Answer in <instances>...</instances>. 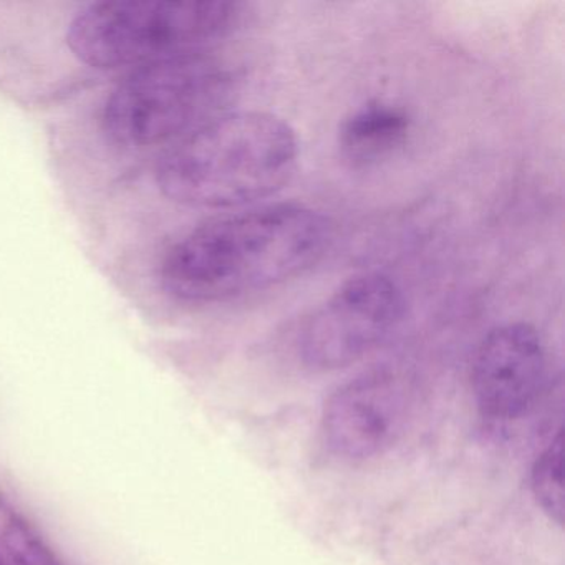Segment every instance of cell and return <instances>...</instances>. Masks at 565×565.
I'll list each match as a JSON object with an SVG mask.
<instances>
[{
    "instance_id": "1",
    "label": "cell",
    "mask_w": 565,
    "mask_h": 565,
    "mask_svg": "<svg viewBox=\"0 0 565 565\" xmlns=\"http://www.w3.org/2000/svg\"><path fill=\"white\" fill-rule=\"evenodd\" d=\"M330 244L332 226L320 211L296 203L254 207L174 243L161 259V286L181 302H227L300 276Z\"/></svg>"
},
{
    "instance_id": "2",
    "label": "cell",
    "mask_w": 565,
    "mask_h": 565,
    "mask_svg": "<svg viewBox=\"0 0 565 565\" xmlns=\"http://www.w3.org/2000/svg\"><path fill=\"white\" fill-rule=\"evenodd\" d=\"M299 140L266 111H227L181 138L157 167L160 190L177 203L241 207L282 190L296 173Z\"/></svg>"
},
{
    "instance_id": "3",
    "label": "cell",
    "mask_w": 565,
    "mask_h": 565,
    "mask_svg": "<svg viewBox=\"0 0 565 565\" xmlns=\"http://www.w3.org/2000/svg\"><path fill=\"white\" fill-rule=\"evenodd\" d=\"M246 11V4L231 0L97 2L75 15L67 45L88 67L138 68L206 52L239 29Z\"/></svg>"
},
{
    "instance_id": "4",
    "label": "cell",
    "mask_w": 565,
    "mask_h": 565,
    "mask_svg": "<svg viewBox=\"0 0 565 565\" xmlns=\"http://www.w3.org/2000/svg\"><path fill=\"white\" fill-rule=\"evenodd\" d=\"M237 77L220 57L198 52L143 65L111 90L105 134L128 148L177 143L230 111Z\"/></svg>"
},
{
    "instance_id": "5",
    "label": "cell",
    "mask_w": 565,
    "mask_h": 565,
    "mask_svg": "<svg viewBox=\"0 0 565 565\" xmlns=\"http://www.w3.org/2000/svg\"><path fill=\"white\" fill-rule=\"evenodd\" d=\"M405 296L382 273L352 277L303 323L299 355L316 370H337L369 355L402 322Z\"/></svg>"
},
{
    "instance_id": "6",
    "label": "cell",
    "mask_w": 565,
    "mask_h": 565,
    "mask_svg": "<svg viewBox=\"0 0 565 565\" xmlns=\"http://www.w3.org/2000/svg\"><path fill=\"white\" fill-rule=\"evenodd\" d=\"M547 376V349L531 323L495 327L479 343L472 360L476 406L491 422H514L534 408Z\"/></svg>"
},
{
    "instance_id": "7",
    "label": "cell",
    "mask_w": 565,
    "mask_h": 565,
    "mask_svg": "<svg viewBox=\"0 0 565 565\" xmlns=\"http://www.w3.org/2000/svg\"><path fill=\"white\" fill-rule=\"evenodd\" d=\"M406 418L398 376L373 370L343 383L327 399L322 435L327 448L347 461H365L395 443Z\"/></svg>"
},
{
    "instance_id": "8",
    "label": "cell",
    "mask_w": 565,
    "mask_h": 565,
    "mask_svg": "<svg viewBox=\"0 0 565 565\" xmlns=\"http://www.w3.org/2000/svg\"><path fill=\"white\" fill-rule=\"evenodd\" d=\"M409 131L412 117L405 108L390 102H370L343 121L340 151L353 167H369L398 150Z\"/></svg>"
},
{
    "instance_id": "9",
    "label": "cell",
    "mask_w": 565,
    "mask_h": 565,
    "mask_svg": "<svg viewBox=\"0 0 565 565\" xmlns=\"http://www.w3.org/2000/svg\"><path fill=\"white\" fill-rule=\"evenodd\" d=\"M531 489L542 512L555 524L564 518V479H562V431L537 456L531 471Z\"/></svg>"
},
{
    "instance_id": "10",
    "label": "cell",
    "mask_w": 565,
    "mask_h": 565,
    "mask_svg": "<svg viewBox=\"0 0 565 565\" xmlns=\"http://www.w3.org/2000/svg\"><path fill=\"white\" fill-rule=\"evenodd\" d=\"M6 552L14 565H64L44 539L24 521L12 515L2 534Z\"/></svg>"
},
{
    "instance_id": "11",
    "label": "cell",
    "mask_w": 565,
    "mask_h": 565,
    "mask_svg": "<svg viewBox=\"0 0 565 565\" xmlns=\"http://www.w3.org/2000/svg\"><path fill=\"white\" fill-rule=\"evenodd\" d=\"M0 565H9L8 562L2 558V555H0Z\"/></svg>"
}]
</instances>
